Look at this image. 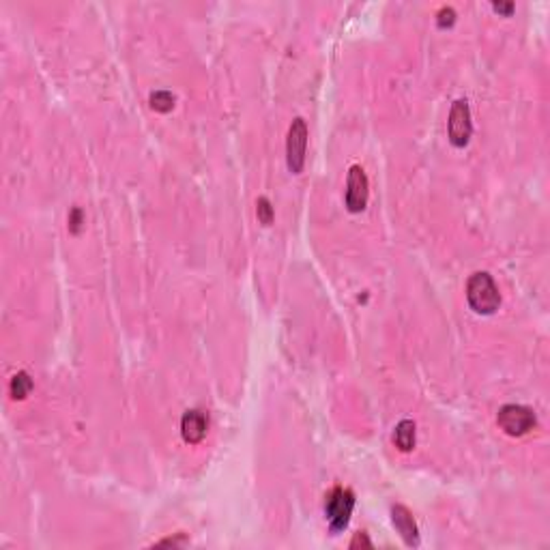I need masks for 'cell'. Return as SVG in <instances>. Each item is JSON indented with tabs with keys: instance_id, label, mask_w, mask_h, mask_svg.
<instances>
[{
	"instance_id": "1",
	"label": "cell",
	"mask_w": 550,
	"mask_h": 550,
	"mask_svg": "<svg viewBox=\"0 0 550 550\" xmlns=\"http://www.w3.org/2000/svg\"><path fill=\"white\" fill-rule=\"evenodd\" d=\"M466 301L475 314L490 316L501 305V292L495 284L493 275L486 271H477L466 282Z\"/></svg>"
},
{
	"instance_id": "2",
	"label": "cell",
	"mask_w": 550,
	"mask_h": 550,
	"mask_svg": "<svg viewBox=\"0 0 550 550\" xmlns=\"http://www.w3.org/2000/svg\"><path fill=\"white\" fill-rule=\"evenodd\" d=\"M352 509H355V495L352 490L336 486L325 497V514L329 520V529L333 533H340L348 527Z\"/></svg>"
},
{
	"instance_id": "3",
	"label": "cell",
	"mask_w": 550,
	"mask_h": 550,
	"mask_svg": "<svg viewBox=\"0 0 550 550\" xmlns=\"http://www.w3.org/2000/svg\"><path fill=\"white\" fill-rule=\"evenodd\" d=\"M499 428L509 437H524L538 426V415L533 408L524 404H503L497 413Z\"/></svg>"
},
{
	"instance_id": "4",
	"label": "cell",
	"mask_w": 550,
	"mask_h": 550,
	"mask_svg": "<svg viewBox=\"0 0 550 550\" xmlns=\"http://www.w3.org/2000/svg\"><path fill=\"white\" fill-rule=\"evenodd\" d=\"M473 135V121H471V108L466 99H456L449 110L447 138L456 149H464Z\"/></svg>"
},
{
	"instance_id": "5",
	"label": "cell",
	"mask_w": 550,
	"mask_h": 550,
	"mask_svg": "<svg viewBox=\"0 0 550 550\" xmlns=\"http://www.w3.org/2000/svg\"><path fill=\"white\" fill-rule=\"evenodd\" d=\"M307 125L301 116H297L288 129L286 138V164L292 174H301L305 166V149H307Z\"/></svg>"
},
{
	"instance_id": "6",
	"label": "cell",
	"mask_w": 550,
	"mask_h": 550,
	"mask_svg": "<svg viewBox=\"0 0 550 550\" xmlns=\"http://www.w3.org/2000/svg\"><path fill=\"white\" fill-rule=\"evenodd\" d=\"M370 183L366 170L361 166H350L348 170V185H346V209L350 213H361L368 207Z\"/></svg>"
},
{
	"instance_id": "7",
	"label": "cell",
	"mask_w": 550,
	"mask_h": 550,
	"mask_svg": "<svg viewBox=\"0 0 550 550\" xmlns=\"http://www.w3.org/2000/svg\"><path fill=\"white\" fill-rule=\"evenodd\" d=\"M209 430V417L200 408H191L181 417V437L185 443L196 445L207 437Z\"/></svg>"
},
{
	"instance_id": "8",
	"label": "cell",
	"mask_w": 550,
	"mask_h": 550,
	"mask_svg": "<svg viewBox=\"0 0 550 550\" xmlns=\"http://www.w3.org/2000/svg\"><path fill=\"white\" fill-rule=\"evenodd\" d=\"M391 522H394L396 531L400 533V538L404 540V544L408 548L419 546V529H417L415 518H413V514L408 512V507H404V505L391 507Z\"/></svg>"
},
{
	"instance_id": "9",
	"label": "cell",
	"mask_w": 550,
	"mask_h": 550,
	"mask_svg": "<svg viewBox=\"0 0 550 550\" xmlns=\"http://www.w3.org/2000/svg\"><path fill=\"white\" fill-rule=\"evenodd\" d=\"M415 421L413 419H402L398 426H396V432H394V443L400 451H410L413 447H415Z\"/></svg>"
},
{
	"instance_id": "10",
	"label": "cell",
	"mask_w": 550,
	"mask_h": 550,
	"mask_svg": "<svg viewBox=\"0 0 550 550\" xmlns=\"http://www.w3.org/2000/svg\"><path fill=\"white\" fill-rule=\"evenodd\" d=\"M32 391V379L26 374L24 370L15 372L9 383V394L13 400H26V396Z\"/></svg>"
},
{
	"instance_id": "11",
	"label": "cell",
	"mask_w": 550,
	"mask_h": 550,
	"mask_svg": "<svg viewBox=\"0 0 550 550\" xmlns=\"http://www.w3.org/2000/svg\"><path fill=\"white\" fill-rule=\"evenodd\" d=\"M149 104H151V108H153L155 112L166 114V112H170V110L174 108L176 97H174L170 91H155V93H151V97H149Z\"/></svg>"
},
{
	"instance_id": "12",
	"label": "cell",
	"mask_w": 550,
	"mask_h": 550,
	"mask_svg": "<svg viewBox=\"0 0 550 550\" xmlns=\"http://www.w3.org/2000/svg\"><path fill=\"white\" fill-rule=\"evenodd\" d=\"M256 215H258V222L263 226H271L273 220H275V211H273V205L267 196H260L256 200Z\"/></svg>"
},
{
	"instance_id": "13",
	"label": "cell",
	"mask_w": 550,
	"mask_h": 550,
	"mask_svg": "<svg viewBox=\"0 0 550 550\" xmlns=\"http://www.w3.org/2000/svg\"><path fill=\"white\" fill-rule=\"evenodd\" d=\"M456 22V11L451 9V7H443L437 15V26L439 28H449V26H454Z\"/></svg>"
},
{
	"instance_id": "14",
	"label": "cell",
	"mask_w": 550,
	"mask_h": 550,
	"mask_svg": "<svg viewBox=\"0 0 550 550\" xmlns=\"http://www.w3.org/2000/svg\"><path fill=\"white\" fill-rule=\"evenodd\" d=\"M82 224H84V213H82V209L80 207H73L71 213H69V230L73 234H77V232L82 230Z\"/></svg>"
},
{
	"instance_id": "15",
	"label": "cell",
	"mask_w": 550,
	"mask_h": 550,
	"mask_svg": "<svg viewBox=\"0 0 550 550\" xmlns=\"http://www.w3.org/2000/svg\"><path fill=\"white\" fill-rule=\"evenodd\" d=\"M372 548V542L368 540V533H355V538L350 540V548Z\"/></svg>"
},
{
	"instance_id": "16",
	"label": "cell",
	"mask_w": 550,
	"mask_h": 550,
	"mask_svg": "<svg viewBox=\"0 0 550 550\" xmlns=\"http://www.w3.org/2000/svg\"><path fill=\"white\" fill-rule=\"evenodd\" d=\"M493 9H495V11H499V13H505V15H509V13L514 11V5H512V3H495V5H493Z\"/></svg>"
},
{
	"instance_id": "17",
	"label": "cell",
	"mask_w": 550,
	"mask_h": 550,
	"mask_svg": "<svg viewBox=\"0 0 550 550\" xmlns=\"http://www.w3.org/2000/svg\"><path fill=\"white\" fill-rule=\"evenodd\" d=\"M183 542H185L183 535H176V538H166V540H162L160 546H176V544H183Z\"/></svg>"
}]
</instances>
